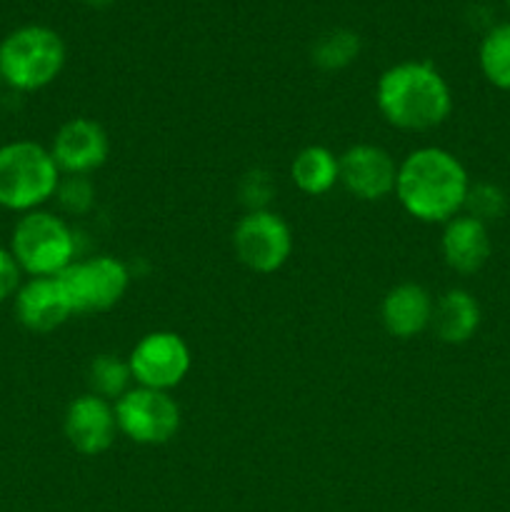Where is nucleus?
Here are the masks:
<instances>
[{
	"instance_id": "obj_1",
	"label": "nucleus",
	"mask_w": 510,
	"mask_h": 512,
	"mask_svg": "<svg viewBox=\"0 0 510 512\" xmlns=\"http://www.w3.org/2000/svg\"><path fill=\"white\" fill-rule=\"evenodd\" d=\"M468 190V170L445 148L425 145L398 163L395 198L420 223L445 225L463 213Z\"/></svg>"
},
{
	"instance_id": "obj_2",
	"label": "nucleus",
	"mask_w": 510,
	"mask_h": 512,
	"mask_svg": "<svg viewBox=\"0 0 510 512\" xmlns=\"http://www.w3.org/2000/svg\"><path fill=\"white\" fill-rule=\"evenodd\" d=\"M375 103L393 128L425 133L448 120L453 93L430 60H403L378 78Z\"/></svg>"
},
{
	"instance_id": "obj_3",
	"label": "nucleus",
	"mask_w": 510,
	"mask_h": 512,
	"mask_svg": "<svg viewBox=\"0 0 510 512\" xmlns=\"http://www.w3.org/2000/svg\"><path fill=\"white\" fill-rule=\"evenodd\" d=\"M63 173L50 148L35 140H10L0 145V208L33 213L55 200Z\"/></svg>"
},
{
	"instance_id": "obj_4",
	"label": "nucleus",
	"mask_w": 510,
	"mask_h": 512,
	"mask_svg": "<svg viewBox=\"0 0 510 512\" xmlns=\"http://www.w3.org/2000/svg\"><path fill=\"white\" fill-rule=\"evenodd\" d=\"M65 68V43L48 25H20L0 40V80L18 93L55 83Z\"/></svg>"
},
{
	"instance_id": "obj_5",
	"label": "nucleus",
	"mask_w": 510,
	"mask_h": 512,
	"mask_svg": "<svg viewBox=\"0 0 510 512\" xmlns=\"http://www.w3.org/2000/svg\"><path fill=\"white\" fill-rule=\"evenodd\" d=\"M10 253L28 278H55L75 263L78 240L68 220L50 210L20 215L10 233Z\"/></svg>"
},
{
	"instance_id": "obj_6",
	"label": "nucleus",
	"mask_w": 510,
	"mask_h": 512,
	"mask_svg": "<svg viewBox=\"0 0 510 512\" xmlns=\"http://www.w3.org/2000/svg\"><path fill=\"white\" fill-rule=\"evenodd\" d=\"M68 298L73 315L105 313L115 308L128 293L130 273L123 260L113 255H95L88 260H75L73 265L55 275Z\"/></svg>"
},
{
	"instance_id": "obj_7",
	"label": "nucleus",
	"mask_w": 510,
	"mask_h": 512,
	"mask_svg": "<svg viewBox=\"0 0 510 512\" xmlns=\"http://www.w3.org/2000/svg\"><path fill=\"white\" fill-rule=\"evenodd\" d=\"M113 408L118 433L135 445H165L180 430V405L165 390L133 385Z\"/></svg>"
},
{
	"instance_id": "obj_8",
	"label": "nucleus",
	"mask_w": 510,
	"mask_h": 512,
	"mask_svg": "<svg viewBox=\"0 0 510 512\" xmlns=\"http://www.w3.org/2000/svg\"><path fill=\"white\" fill-rule=\"evenodd\" d=\"M233 250L245 268L270 275L288 263L293 253V233L273 210H248L235 223Z\"/></svg>"
},
{
	"instance_id": "obj_9",
	"label": "nucleus",
	"mask_w": 510,
	"mask_h": 512,
	"mask_svg": "<svg viewBox=\"0 0 510 512\" xmlns=\"http://www.w3.org/2000/svg\"><path fill=\"white\" fill-rule=\"evenodd\" d=\"M128 365L135 385L170 393L188 378L193 355L183 335L173 330H153L135 343Z\"/></svg>"
},
{
	"instance_id": "obj_10",
	"label": "nucleus",
	"mask_w": 510,
	"mask_h": 512,
	"mask_svg": "<svg viewBox=\"0 0 510 512\" xmlns=\"http://www.w3.org/2000/svg\"><path fill=\"white\" fill-rule=\"evenodd\" d=\"M398 163L380 145L358 143L340 155V185L353 198L378 203L395 193Z\"/></svg>"
},
{
	"instance_id": "obj_11",
	"label": "nucleus",
	"mask_w": 510,
	"mask_h": 512,
	"mask_svg": "<svg viewBox=\"0 0 510 512\" xmlns=\"http://www.w3.org/2000/svg\"><path fill=\"white\" fill-rule=\"evenodd\" d=\"M63 433L75 453L85 455V458L103 455L118 435L113 403L93 393L78 395L65 408Z\"/></svg>"
},
{
	"instance_id": "obj_12",
	"label": "nucleus",
	"mask_w": 510,
	"mask_h": 512,
	"mask_svg": "<svg viewBox=\"0 0 510 512\" xmlns=\"http://www.w3.org/2000/svg\"><path fill=\"white\" fill-rule=\"evenodd\" d=\"M50 155L63 175H90L108 160V133L90 118H70L55 133Z\"/></svg>"
},
{
	"instance_id": "obj_13",
	"label": "nucleus",
	"mask_w": 510,
	"mask_h": 512,
	"mask_svg": "<svg viewBox=\"0 0 510 512\" xmlns=\"http://www.w3.org/2000/svg\"><path fill=\"white\" fill-rule=\"evenodd\" d=\"M15 318L30 333H53L73 315L58 278H28L13 298Z\"/></svg>"
},
{
	"instance_id": "obj_14",
	"label": "nucleus",
	"mask_w": 510,
	"mask_h": 512,
	"mask_svg": "<svg viewBox=\"0 0 510 512\" xmlns=\"http://www.w3.org/2000/svg\"><path fill=\"white\" fill-rule=\"evenodd\" d=\"M435 300L420 283H398L385 293L380 305V320L388 335L410 340L425 333L433 320Z\"/></svg>"
},
{
	"instance_id": "obj_15",
	"label": "nucleus",
	"mask_w": 510,
	"mask_h": 512,
	"mask_svg": "<svg viewBox=\"0 0 510 512\" xmlns=\"http://www.w3.org/2000/svg\"><path fill=\"white\" fill-rule=\"evenodd\" d=\"M440 253L445 265L460 275H473L488 263L490 233L488 225L470 215L460 213L443 225L440 235Z\"/></svg>"
},
{
	"instance_id": "obj_16",
	"label": "nucleus",
	"mask_w": 510,
	"mask_h": 512,
	"mask_svg": "<svg viewBox=\"0 0 510 512\" xmlns=\"http://www.w3.org/2000/svg\"><path fill=\"white\" fill-rule=\"evenodd\" d=\"M435 338L448 345H463L478 333L480 305L468 290L453 288L435 300L433 320H430Z\"/></svg>"
},
{
	"instance_id": "obj_17",
	"label": "nucleus",
	"mask_w": 510,
	"mask_h": 512,
	"mask_svg": "<svg viewBox=\"0 0 510 512\" xmlns=\"http://www.w3.org/2000/svg\"><path fill=\"white\" fill-rule=\"evenodd\" d=\"M290 178L310 198L328 195L340 183V155L325 145H308L290 163Z\"/></svg>"
},
{
	"instance_id": "obj_18",
	"label": "nucleus",
	"mask_w": 510,
	"mask_h": 512,
	"mask_svg": "<svg viewBox=\"0 0 510 512\" xmlns=\"http://www.w3.org/2000/svg\"><path fill=\"white\" fill-rule=\"evenodd\" d=\"M88 388V393L110 400V403L123 398L133 388V373H130L128 360L113 353L95 355L88 365Z\"/></svg>"
},
{
	"instance_id": "obj_19",
	"label": "nucleus",
	"mask_w": 510,
	"mask_h": 512,
	"mask_svg": "<svg viewBox=\"0 0 510 512\" xmlns=\"http://www.w3.org/2000/svg\"><path fill=\"white\" fill-rule=\"evenodd\" d=\"M478 63L485 80L500 90H510V23H500L480 40Z\"/></svg>"
},
{
	"instance_id": "obj_20",
	"label": "nucleus",
	"mask_w": 510,
	"mask_h": 512,
	"mask_svg": "<svg viewBox=\"0 0 510 512\" xmlns=\"http://www.w3.org/2000/svg\"><path fill=\"white\" fill-rule=\"evenodd\" d=\"M360 53V38L353 33V30H330V33L320 35L313 45V63L318 65L320 70H343L358 58Z\"/></svg>"
},
{
	"instance_id": "obj_21",
	"label": "nucleus",
	"mask_w": 510,
	"mask_h": 512,
	"mask_svg": "<svg viewBox=\"0 0 510 512\" xmlns=\"http://www.w3.org/2000/svg\"><path fill=\"white\" fill-rule=\"evenodd\" d=\"M505 208H508V198L503 190L493 183H470L468 198H465L463 213L470 218L480 220V223H493V220L503 218Z\"/></svg>"
},
{
	"instance_id": "obj_22",
	"label": "nucleus",
	"mask_w": 510,
	"mask_h": 512,
	"mask_svg": "<svg viewBox=\"0 0 510 512\" xmlns=\"http://www.w3.org/2000/svg\"><path fill=\"white\" fill-rule=\"evenodd\" d=\"M60 210L68 215H85L95 205V185L90 183L88 175H63L55 193Z\"/></svg>"
},
{
	"instance_id": "obj_23",
	"label": "nucleus",
	"mask_w": 510,
	"mask_h": 512,
	"mask_svg": "<svg viewBox=\"0 0 510 512\" xmlns=\"http://www.w3.org/2000/svg\"><path fill=\"white\" fill-rule=\"evenodd\" d=\"M238 193H240V203H243L248 210H268L270 198L275 195V185L265 170L255 168L243 175Z\"/></svg>"
},
{
	"instance_id": "obj_24",
	"label": "nucleus",
	"mask_w": 510,
	"mask_h": 512,
	"mask_svg": "<svg viewBox=\"0 0 510 512\" xmlns=\"http://www.w3.org/2000/svg\"><path fill=\"white\" fill-rule=\"evenodd\" d=\"M20 285H23V270H20L18 260L13 258L10 248L0 245V303L15 298Z\"/></svg>"
},
{
	"instance_id": "obj_25",
	"label": "nucleus",
	"mask_w": 510,
	"mask_h": 512,
	"mask_svg": "<svg viewBox=\"0 0 510 512\" xmlns=\"http://www.w3.org/2000/svg\"><path fill=\"white\" fill-rule=\"evenodd\" d=\"M83 3H88L90 8H108V5L113 3V0H83Z\"/></svg>"
},
{
	"instance_id": "obj_26",
	"label": "nucleus",
	"mask_w": 510,
	"mask_h": 512,
	"mask_svg": "<svg viewBox=\"0 0 510 512\" xmlns=\"http://www.w3.org/2000/svg\"><path fill=\"white\" fill-rule=\"evenodd\" d=\"M505 5H508V10H510V0H505Z\"/></svg>"
},
{
	"instance_id": "obj_27",
	"label": "nucleus",
	"mask_w": 510,
	"mask_h": 512,
	"mask_svg": "<svg viewBox=\"0 0 510 512\" xmlns=\"http://www.w3.org/2000/svg\"><path fill=\"white\" fill-rule=\"evenodd\" d=\"M0 85H3V80H0Z\"/></svg>"
}]
</instances>
